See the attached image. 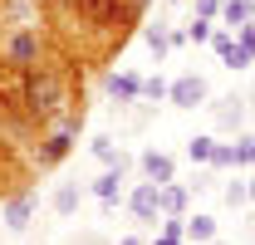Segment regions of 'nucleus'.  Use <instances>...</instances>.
<instances>
[{"label":"nucleus","mask_w":255,"mask_h":245,"mask_svg":"<svg viewBox=\"0 0 255 245\" xmlns=\"http://www.w3.org/2000/svg\"><path fill=\"white\" fill-rule=\"evenodd\" d=\"M147 0H44L49 49L74 64H98L123 49Z\"/></svg>","instance_id":"f257e3e1"},{"label":"nucleus","mask_w":255,"mask_h":245,"mask_svg":"<svg viewBox=\"0 0 255 245\" xmlns=\"http://www.w3.org/2000/svg\"><path fill=\"white\" fill-rule=\"evenodd\" d=\"M69 152H74V132H64V127H44L39 142H34V152H30V167H34V172H54Z\"/></svg>","instance_id":"f03ea898"},{"label":"nucleus","mask_w":255,"mask_h":245,"mask_svg":"<svg viewBox=\"0 0 255 245\" xmlns=\"http://www.w3.org/2000/svg\"><path fill=\"white\" fill-rule=\"evenodd\" d=\"M34 221V186H15L10 196H0V226L10 236H25Z\"/></svg>","instance_id":"7ed1b4c3"},{"label":"nucleus","mask_w":255,"mask_h":245,"mask_svg":"<svg viewBox=\"0 0 255 245\" xmlns=\"http://www.w3.org/2000/svg\"><path fill=\"white\" fill-rule=\"evenodd\" d=\"M167 103H172V108H201V103H206V79H201V74L172 79V84H167Z\"/></svg>","instance_id":"20e7f679"},{"label":"nucleus","mask_w":255,"mask_h":245,"mask_svg":"<svg viewBox=\"0 0 255 245\" xmlns=\"http://www.w3.org/2000/svg\"><path fill=\"white\" fill-rule=\"evenodd\" d=\"M128 211L137 216L142 226H152V221L162 216V206H157V182H147V177H142V182L132 186V191H128Z\"/></svg>","instance_id":"39448f33"},{"label":"nucleus","mask_w":255,"mask_h":245,"mask_svg":"<svg viewBox=\"0 0 255 245\" xmlns=\"http://www.w3.org/2000/svg\"><path fill=\"white\" fill-rule=\"evenodd\" d=\"M103 93H108L113 103H137V98H142V74H132V69H113V74L103 79Z\"/></svg>","instance_id":"423d86ee"},{"label":"nucleus","mask_w":255,"mask_h":245,"mask_svg":"<svg viewBox=\"0 0 255 245\" xmlns=\"http://www.w3.org/2000/svg\"><path fill=\"white\" fill-rule=\"evenodd\" d=\"M128 167L132 162H118V167H108L103 177L94 182V196L103 201V211H118V201H123V177H128Z\"/></svg>","instance_id":"0eeeda50"},{"label":"nucleus","mask_w":255,"mask_h":245,"mask_svg":"<svg viewBox=\"0 0 255 245\" xmlns=\"http://www.w3.org/2000/svg\"><path fill=\"white\" fill-rule=\"evenodd\" d=\"M137 167H142V177L147 182H177V162H172V152H157V147H147V152L137 157Z\"/></svg>","instance_id":"6e6552de"},{"label":"nucleus","mask_w":255,"mask_h":245,"mask_svg":"<svg viewBox=\"0 0 255 245\" xmlns=\"http://www.w3.org/2000/svg\"><path fill=\"white\" fill-rule=\"evenodd\" d=\"M157 206H162V216H187V206H191V186H182V182H162V186H157Z\"/></svg>","instance_id":"1a4fd4ad"},{"label":"nucleus","mask_w":255,"mask_h":245,"mask_svg":"<svg viewBox=\"0 0 255 245\" xmlns=\"http://www.w3.org/2000/svg\"><path fill=\"white\" fill-rule=\"evenodd\" d=\"M79 196H84V191H79V182H59L54 191H49V206H54V216H64V221H69V216L79 211Z\"/></svg>","instance_id":"9d476101"},{"label":"nucleus","mask_w":255,"mask_h":245,"mask_svg":"<svg viewBox=\"0 0 255 245\" xmlns=\"http://www.w3.org/2000/svg\"><path fill=\"white\" fill-rule=\"evenodd\" d=\"M251 15H255L251 0H221V20H226V30H241Z\"/></svg>","instance_id":"9b49d317"},{"label":"nucleus","mask_w":255,"mask_h":245,"mask_svg":"<svg viewBox=\"0 0 255 245\" xmlns=\"http://www.w3.org/2000/svg\"><path fill=\"white\" fill-rule=\"evenodd\" d=\"M142 44H147V49H152V59H167V49H172V34H167V25H147V30H142Z\"/></svg>","instance_id":"f8f14e48"},{"label":"nucleus","mask_w":255,"mask_h":245,"mask_svg":"<svg viewBox=\"0 0 255 245\" xmlns=\"http://www.w3.org/2000/svg\"><path fill=\"white\" fill-rule=\"evenodd\" d=\"M241 118H246V103H241L236 93L216 103V122H221V127H241Z\"/></svg>","instance_id":"ddd939ff"},{"label":"nucleus","mask_w":255,"mask_h":245,"mask_svg":"<svg viewBox=\"0 0 255 245\" xmlns=\"http://www.w3.org/2000/svg\"><path fill=\"white\" fill-rule=\"evenodd\" d=\"M187 241H196V245L216 241V221L211 216H187Z\"/></svg>","instance_id":"4468645a"},{"label":"nucleus","mask_w":255,"mask_h":245,"mask_svg":"<svg viewBox=\"0 0 255 245\" xmlns=\"http://www.w3.org/2000/svg\"><path fill=\"white\" fill-rule=\"evenodd\" d=\"M211 152H216V137H206V132H196V137H187V157L191 162H211Z\"/></svg>","instance_id":"2eb2a0df"},{"label":"nucleus","mask_w":255,"mask_h":245,"mask_svg":"<svg viewBox=\"0 0 255 245\" xmlns=\"http://www.w3.org/2000/svg\"><path fill=\"white\" fill-rule=\"evenodd\" d=\"M89 152H94L98 162H108V167H118V162H128V157L118 152V147H113V137H103V132H98L94 142H89Z\"/></svg>","instance_id":"dca6fc26"},{"label":"nucleus","mask_w":255,"mask_h":245,"mask_svg":"<svg viewBox=\"0 0 255 245\" xmlns=\"http://www.w3.org/2000/svg\"><path fill=\"white\" fill-rule=\"evenodd\" d=\"M206 167H216V172L236 167V142H216V152H211V162H206Z\"/></svg>","instance_id":"f3484780"},{"label":"nucleus","mask_w":255,"mask_h":245,"mask_svg":"<svg viewBox=\"0 0 255 245\" xmlns=\"http://www.w3.org/2000/svg\"><path fill=\"white\" fill-rule=\"evenodd\" d=\"M236 167H255V132L236 137Z\"/></svg>","instance_id":"a211bd4d"},{"label":"nucleus","mask_w":255,"mask_h":245,"mask_svg":"<svg viewBox=\"0 0 255 245\" xmlns=\"http://www.w3.org/2000/svg\"><path fill=\"white\" fill-rule=\"evenodd\" d=\"M187 39H191V44H211V20L191 15V25H187Z\"/></svg>","instance_id":"6ab92c4d"},{"label":"nucleus","mask_w":255,"mask_h":245,"mask_svg":"<svg viewBox=\"0 0 255 245\" xmlns=\"http://www.w3.org/2000/svg\"><path fill=\"white\" fill-rule=\"evenodd\" d=\"M231 44H236V30H211V49H216V59L231 54Z\"/></svg>","instance_id":"aec40b11"},{"label":"nucleus","mask_w":255,"mask_h":245,"mask_svg":"<svg viewBox=\"0 0 255 245\" xmlns=\"http://www.w3.org/2000/svg\"><path fill=\"white\" fill-rule=\"evenodd\" d=\"M221 64H226V69H251L255 59H251V54H246V49H241V39H236V44H231V54H226Z\"/></svg>","instance_id":"412c9836"},{"label":"nucleus","mask_w":255,"mask_h":245,"mask_svg":"<svg viewBox=\"0 0 255 245\" xmlns=\"http://www.w3.org/2000/svg\"><path fill=\"white\" fill-rule=\"evenodd\" d=\"M142 98H152V103H157V98H167V79H162V74L142 79Z\"/></svg>","instance_id":"4be33fe9"},{"label":"nucleus","mask_w":255,"mask_h":245,"mask_svg":"<svg viewBox=\"0 0 255 245\" xmlns=\"http://www.w3.org/2000/svg\"><path fill=\"white\" fill-rule=\"evenodd\" d=\"M236 39H241V49H246V54L255 59V15L246 20V25H241V30H236Z\"/></svg>","instance_id":"5701e85b"},{"label":"nucleus","mask_w":255,"mask_h":245,"mask_svg":"<svg viewBox=\"0 0 255 245\" xmlns=\"http://www.w3.org/2000/svg\"><path fill=\"white\" fill-rule=\"evenodd\" d=\"M226 201H231V206H246V201H251V186H246V182H231V186H226Z\"/></svg>","instance_id":"b1692460"},{"label":"nucleus","mask_w":255,"mask_h":245,"mask_svg":"<svg viewBox=\"0 0 255 245\" xmlns=\"http://www.w3.org/2000/svg\"><path fill=\"white\" fill-rule=\"evenodd\" d=\"M162 236H182L187 241V216H167L162 221Z\"/></svg>","instance_id":"393cba45"},{"label":"nucleus","mask_w":255,"mask_h":245,"mask_svg":"<svg viewBox=\"0 0 255 245\" xmlns=\"http://www.w3.org/2000/svg\"><path fill=\"white\" fill-rule=\"evenodd\" d=\"M196 15H201V20H216V15H221V0H196Z\"/></svg>","instance_id":"a878e982"},{"label":"nucleus","mask_w":255,"mask_h":245,"mask_svg":"<svg viewBox=\"0 0 255 245\" xmlns=\"http://www.w3.org/2000/svg\"><path fill=\"white\" fill-rule=\"evenodd\" d=\"M147 245H187L182 236H157V241H147Z\"/></svg>","instance_id":"bb28decb"},{"label":"nucleus","mask_w":255,"mask_h":245,"mask_svg":"<svg viewBox=\"0 0 255 245\" xmlns=\"http://www.w3.org/2000/svg\"><path fill=\"white\" fill-rule=\"evenodd\" d=\"M118 245H147V241H142V236H123Z\"/></svg>","instance_id":"cd10ccee"},{"label":"nucleus","mask_w":255,"mask_h":245,"mask_svg":"<svg viewBox=\"0 0 255 245\" xmlns=\"http://www.w3.org/2000/svg\"><path fill=\"white\" fill-rule=\"evenodd\" d=\"M246 186H251V201H255V177H251V182H246Z\"/></svg>","instance_id":"c85d7f7f"},{"label":"nucleus","mask_w":255,"mask_h":245,"mask_svg":"<svg viewBox=\"0 0 255 245\" xmlns=\"http://www.w3.org/2000/svg\"><path fill=\"white\" fill-rule=\"evenodd\" d=\"M172 5H187V0H172Z\"/></svg>","instance_id":"c756f323"},{"label":"nucleus","mask_w":255,"mask_h":245,"mask_svg":"<svg viewBox=\"0 0 255 245\" xmlns=\"http://www.w3.org/2000/svg\"><path fill=\"white\" fill-rule=\"evenodd\" d=\"M206 245H221V241H206Z\"/></svg>","instance_id":"7c9ffc66"}]
</instances>
